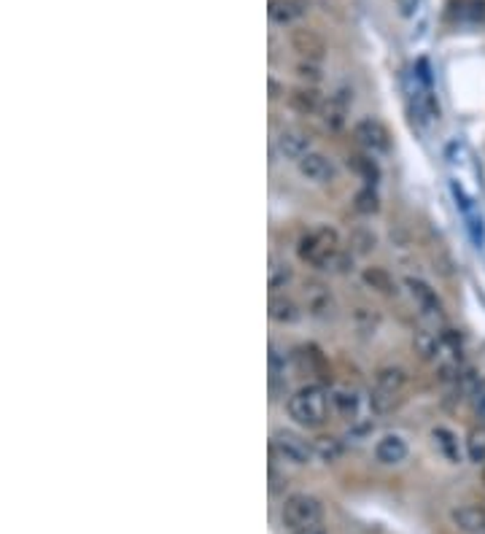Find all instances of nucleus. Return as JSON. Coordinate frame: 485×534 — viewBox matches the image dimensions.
<instances>
[{"mask_svg":"<svg viewBox=\"0 0 485 534\" xmlns=\"http://www.w3.org/2000/svg\"><path fill=\"white\" fill-rule=\"evenodd\" d=\"M353 208H356L358 213H364V216L378 213V211H381V197H378L375 187H364V190H358L356 197H353Z\"/></svg>","mask_w":485,"mask_h":534,"instance_id":"28","label":"nucleus"},{"mask_svg":"<svg viewBox=\"0 0 485 534\" xmlns=\"http://www.w3.org/2000/svg\"><path fill=\"white\" fill-rule=\"evenodd\" d=\"M361 281L367 283L373 291L383 294V297H396L399 294V286H396L394 275L389 270H383V267H364Z\"/></svg>","mask_w":485,"mask_h":534,"instance_id":"23","label":"nucleus"},{"mask_svg":"<svg viewBox=\"0 0 485 534\" xmlns=\"http://www.w3.org/2000/svg\"><path fill=\"white\" fill-rule=\"evenodd\" d=\"M343 252L340 232L329 224H316L296 244V259L316 270H329L337 254Z\"/></svg>","mask_w":485,"mask_h":534,"instance_id":"2","label":"nucleus"},{"mask_svg":"<svg viewBox=\"0 0 485 534\" xmlns=\"http://www.w3.org/2000/svg\"><path fill=\"white\" fill-rule=\"evenodd\" d=\"M267 17L278 27H291L305 17V4H302V0H270Z\"/></svg>","mask_w":485,"mask_h":534,"instance_id":"19","label":"nucleus"},{"mask_svg":"<svg viewBox=\"0 0 485 534\" xmlns=\"http://www.w3.org/2000/svg\"><path fill=\"white\" fill-rule=\"evenodd\" d=\"M348 167L361 178L364 187H375L381 182V165H378V157L367 154V151H358V154H350L348 157Z\"/></svg>","mask_w":485,"mask_h":534,"instance_id":"22","label":"nucleus"},{"mask_svg":"<svg viewBox=\"0 0 485 534\" xmlns=\"http://www.w3.org/2000/svg\"><path fill=\"white\" fill-rule=\"evenodd\" d=\"M456 531L461 534H485V507L480 505H461L450 513Z\"/></svg>","mask_w":485,"mask_h":534,"instance_id":"20","label":"nucleus"},{"mask_svg":"<svg viewBox=\"0 0 485 534\" xmlns=\"http://www.w3.org/2000/svg\"><path fill=\"white\" fill-rule=\"evenodd\" d=\"M270 456L273 461H283L291 467H308L316 459V448L313 440H305L299 432L275 430L270 437Z\"/></svg>","mask_w":485,"mask_h":534,"instance_id":"6","label":"nucleus"},{"mask_svg":"<svg viewBox=\"0 0 485 534\" xmlns=\"http://www.w3.org/2000/svg\"><path fill=\"white\" fill-rule=\"evenodd\" d=\"M296 170H299L302 178H305V182H311V184H316V187H329V184L337 182V167H335V162H332L327 154L316 151V149L308 151L305 157L296 162Z\"/></svg>","mask_w":485,"mask_h":534,"instance_id":"10","label":"nucleus"},{"mask_svg":"<svg viewBox=\"0 0 485 534\" xmlns=\"http://www.w3.org/2000/svg\"><path fill=\"white\" fill-rule=\"evenodd\" d=\"M429 368L435 370V375L445 383V386H453L461 375V370L466 368V360H464V337L458 329H453L450 324L445 329L437 332V340H435V351L429 356Z\"/></svg>","mask_w":485,"mask_h":534,"instance_id":"3","label":"nucleus"},{"mask_svg":"<svg viewBox=\"0 0 485 534\" xmlns=\"http://www.w3.org/2000/svg\"><path fill=\"white\" fill-rule=\"evenodd\" d=\"M432 445H435L437 453H440L445 461H450V464H461L464 456H466L464 443H461L458 435H456L453 430H448V427H435V430H432Z\"/></svg>","mask_w":485,"mask_h":534,"instance_id":"17","label":"nucleus"},{"mask_svg":"<svg viewBox=\"0 0 485 534\" xmlns=\"http://www.w3.org/2000/svg\"><path fill=\"white\" fill-rule=\"evenodd\" d=\"M350 324H353V329H356L358 335H375L378 327H381V316H378V311L370 308V306H356V308L350 311Z\"/></svg>","mask_w":485,"mask_h":534,"instance_id":"25","label":"nucleus"},{"mask_svg":"<svg viewBox=\"0 0 485 534\" xmlns=\"http://www.w3.org/2000/svg\"><path fill=\"white\" fill-rule=\"evenodd\" d=\"M410 448H407V440L396 432H389L383 435L378 443H375V459L386 467H396L407 459Z\"/></svg>","mask_w":485,"mask_h":534,"instance_id":"18","label":"nucleus"},{"mask_svg":"<svg viewBox=\"0 0 485 534\" xmlns=\"http://www.w3.org/2000/svg\"><path fill=\"white\" fill-rule=\"evenodd\" d=\"M348 111H350V100H348V89H337L335 95L324 97V105H321V122L329 128V130H343L345 122H348Z\"/></svg>","mask_w":485,"mask_h":534,"instance_id":"14","label":"nucleus"},{"mask_svg":"<svg viewBox=\"0 0 485 534\" xmlns=\"http://www.w3.org/2000/svg\"><path fill=\"white\" fill-rule=\"evenodd\" d=\"M302 306L289 297L286 291H270V300H267V316L275 321V324H296L302 319Z\"/></svg>","mask_w":485,"mask_h":534,"instance_id":"13","label":"nucleus"},{"mask_svg":"<svg viewBox=\"0 0 485 534\" xmlns=\"http://www.w3.org/2000/svg\"><path fill=\"white\" fill-rule=\"evenodd\" d=\"M289 105L296 111V113H321V105H324V95L319 92V87H311V84H299L294 89H289Z\"/></svg>","mask_w":485,"mask_h":534,"instance_id":"21","label":"nucleus"},{"mask_svg":"<svg viewBox=\"0 0 485 534\" xmlns=\"http://www.w3.org/2000/svg\"><path fill=\"white\" fill-rule=\"evenodd\" d=\"M353 141L361 151H367L373 157H383L391 151L394 146V138H391V130L381 122V119H361V122L353 125Z\"/></svg>","mask_w":485,"mask_h":534,"instance_id":"8","label":"nucleus"},{"mask_svg":"<svg viewBox=\"0 0 485 534\" xmlns=\"http://www.w3.org/2000/svg\"><path fill=\"white\" fill-rule=\"evenodd\" d=\"M296 76L302 79V84L316 87L321 81V63H316V59H299V63H296Z\"/></svg>","mask_w":485,"mask_h":534,"instance_id":"29","label":"nucleus"},{"mask_svg":"<svg viewBox=\"0 0 485 534\" xmlns=\"http://www.w3.org/2000/svg\"><path fill=\"white\" fill-rule=\"evenodd\" d=\"M313 448H316V456H319L321 461H327V464H335V461L343 456V451H345L343 440L335 437V435H319V437L313 440Z\"/></svg>","mask_w":485,"mask_h":534,"instance_id":"26","label":"nucleus"},{"mask_svg":"<svg viewBox=\"0 0 485 534\" xmlns=\"http://www.w3.org/2000/svg\"><path fill=\"white\" fill-rule=\"evenodd\" d=\"M466 405H469L472 415L477 419V424H485V381L466 397Z\"/></svg>","mask_w":485,"mask_h":534,"instance_id":"31","label":"nucleus"},{"mask_svg":"<svg viewBox=\"0 0 485 534\" xmlns=\"http://www.w3.org/2000/svg\"><path fill=\"white\" fill-rule=\"evenodd\" d=\"M299 306H302V311H305L311 319H319V321L332 319L335 311H337L335 294H332V289H329L324 281H308V283H302Z\"/></svg>","mask_w":485,"mask_h":534,"instance_id":"9","label":"nucleus"},{"mask_svg":"<svg viewBox=\"0 0 485 534\" xmlns=\"http://www.w3.org/2000/svg\"><path fill=\"white\" fill-rule=\"evenodd\" d=\"M291 534H327V529H324V523H316V526L299 529V531H291Z\"/></svg>","mask_w":485,"mask_h":534,"instance_id":"33","label":"nucleus"},{"mask_svg":"<svg viewBox=\"0 0 485 534\" xmlns=\"http://www.w3.org/2000/svg\"><path fill=\"white\" fill-rule=\"evenodd\" d=\"M291 49L299 54V59H316V63H321L327 54V41L311 27H296L291 30Z\"/></svg>","mask_w":485,"mask_h":534,"instance_id":"12","label":"nucleus"},{"mask_svg":"<svg viewBox=\"0 0 485 534\" xmlns=\"http://www.w3.org/2000/svg\"><path fill=\"white\" fill-rule=\"evenodd\" d=\"M466 459L477 467H485V424H474L464 437Z\"/></svg>","mask_w":485,"mask_h":534,"instance_id":"24","label":"nucleus"},{"mask_svg":"<svg viewBox=\"0 0 485 534\" xmlns=\"http://www.w3.org/2000/svg\"><path fill=\"white\" fill-rule=\"evenodd\" d=\"M294 281V270L289 262H278L273 259L270 267H267V283H270V291H283L289 283Z\"/></svg>","mask_w":485,"mask_h":534,"instance_id":"27","label":"nucleus"},{"mask_svg":"<svg viewBox=\"0 0 485 534\" xmlns=\"http://www.w3.org/2000/svg\"><path fill=\"white\" fill-rule=\"evenodd\" d=\"M281 518H283V526L289 531H299V529H308V526H316V523H324V507L316 497L311 494H291L286 497L283 502V510H281Z\"/></svg>","mask_w":485,"mask_h":534,"instance_id":"7","label":"nucleus"},{"mask_svg":"<svg viewBox=\"0 0 485 534\" xmlns=\"http://www.w3.org/2000/svg\"><path fill=\"white\" fill-rule=\"evenodd\" d=\"M281 92L286 95V89H281V84H278L275 79H270V97H273V100H278V97H281Z\"/></svg>","mask_w":485,"mask_h":534,"instance_id":"34","label":"nucleus"},{"mask_svg":"<svg viewBox=\"0 0 485 534\" xmlns=\"http://www.w3.org/2000/svg\"><path fill=\"white\" fill-rule=\"evenodd\" d=\"M375 249V235L367 229H356L350 235V254H370Z\"/></svg>","mask_w":485,"mask_h":534,"instance_id":"30","label":"nucleus"},{"mask_svg":"<svg viewBox=\"0 0 485 534\" xmlns=\"http://www.w3.org/2000/svg\"><path fill=\"white\" fill-rule=\"evenodd\" d=\"M329 405H332V415H337V419H343L348 424L358 422L361 397L350 383H332L329 386Z\"/></svg>","mask_w":485,"mask_h":534,"instance_id":"11","label":"nucleus"},{"mask_svg":"<svg viewBox=\"0 0 485 534\" xmlns=\"http://www.w3.org/2000/svg\"><path fill=\"white\" fill-rule=\"evenodd\" d=\"M286 410H289V419H294V424L305 430H321L332 415L329 389L324 383L299 386L294 394H289Z\"/></svg>","mask_w":485,"mask_h":534,"instance_id":"1","label":"nucleus"},{"mask_svg":"<svg viewBox=\"0 0 485 534\" xmlns=\"http://www.w3.org/2000/svg\"><path fill=\"white\" fill-rule=\"evenodd\" d=\"M402 283H404V289H407V294H410V300H412V306H415V313H418V319L423 321V327L432 329V332L445 329V327H448V311H445V306H443V300H440V294H437L427 281L415 278V275H407Z\"/></svg>","mask_w":485,"mask_h":534,"instance_id":"5","label":"nucleus"},{"mask_svg":"<svg viewBox=\"0 0 485 534\" xmlns=\"http://www.w3.org/2000/svg\"><path fill=\"white\" fill-rule=\"evenodd\" d=\"M410 391V375L399 365H386L375 373L373 389H370V407L378 415H389L399 410Z\"/></svg>","mask_w":485,"mask_h":534,"instance_id":"4","label":"nucleus"},{"mask_svg":"<svg viewBox=\"0 0 485 534\" xmlns=\"http://www.w3.org/2000/svg\"><path fill=\"white\" fill-rule=\"evenodd\" d=\"M418 4H420V0H396V6H399V14H402V17H412V14L418 12Z\"/></svg>","mask_w":485,"mask_h":534,"instance_id":"32","label":"nucleus"},{"mask_svg":"<svg viewBox=\"0 0 485 534\" xmlns=\"http://www.w3.org/2000/svg\"><path fill=\"white\" fill-rule=\"evenodd\" d=\"M278 151L291 159V162H299L308 151H313V141L305 130H296V128H286L281 130L278 135Z\"/></svg>","mask_w":485,"mask_h":534,"instance_id":"15","label":"nucleus"},{"mask_svg":"<svg viewBox=\"0 0 485 534\" xmlns=\"http://www.w3.org/2000/svg\"><path fill=\"white\" fill-rule=\"evenodd\" d=\"M294 362L302 373H311V375H319L324 383L329 381V365H327V356L316 348V345H299L294 348Z\"/></svg>","mask_w":485,"mask_h":534,"instance_id":"16","label":"nucleus"}]
</instances>
